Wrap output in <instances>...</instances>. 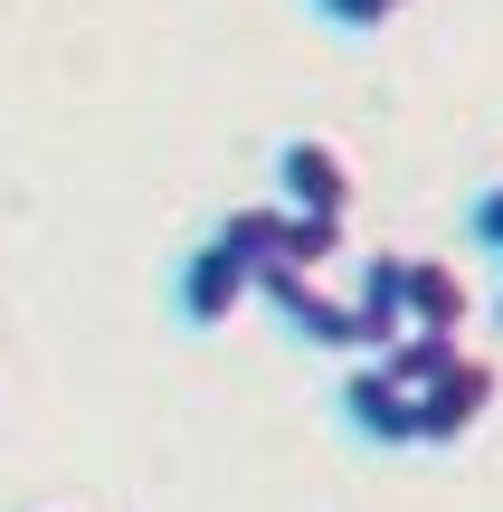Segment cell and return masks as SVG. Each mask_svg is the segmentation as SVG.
Listing matches in <instances>:
<instances>
[{"label": "cell", "mask_w": 503, "mask_h": 512, "mask_svg": "<svg viewBox=\"0 0 503 512\" xmlns=\"http://www.w3.org/2000/svg\"><path fill=\"white\" fill-rule=\"evenodd\" d=\"M380 361L409 380L418 446H466L475 427L494 418V399H503V370H494L475 342H428V332H409V342H390Z\"/></svg>", "instance_id": "obj_2"}, {"label": "cell", "mask_w": 503, "mask_h": 512, "mask_svg": "<svg viewBox=\"0 0 503 512\" xmlns=\"http://www.w3.org/2000/svg\"><path fill=\"white\" fill-rule=\"evenodd\" d=\"M466 228H475V247H485V256H494V266H503V181H494V190H485V200H475V209H466Z\"/></svg>", "instance_id": "obj_6"}, {"label": "cell", "mask_w": 503, "mask_h": 512, "mask_svg": "<svg viewBox=\"0 0 503 512\" xmlns=\"http://www.w3.org/2000/svg\"><path fill=\"white\" fill-rule=\"evenodd\" d=\"M466 275L447 266V256H399V342L409 332H428V342H466Z\"/></svg>", "instance_id": "obj_4"}, {"label": "cell", "mask_w": 503, "mask_h": 512, "mask_svg": "<svg viewBox=\"0 0 503 512\" xmlns=\"http://www.w3.org/2000/svg\"><path fill=\"white\" fill-rule=\"evenodd\" d=\"M352 200H361V162L333 143V133H285L276 143V209L285 219L352 228Z\"/></svg>", "instance_id": "obj_3"}, {"label": "cell", "mask_w": 503, "mask_h": 512, "mask_svg": "<svg viewBox=\"0 0 503 512\" xmlns=\"http://www.w3.org/2000/svg\"><path fill=\"white\" fill-rule=\"evenodd\" d=\"M304 10H314V19H323L333 38H380L390 19H409L418 0H304Z\"/></svg>", "instance_id": "obj_5"}, {"label": "cell", "mask_w": 503, "mask_h": 512, "mask_svg": "<svg viewBox=\"0 0 503 512\" xmlns=\"http://www.w3.org/2000/svg\"><path fill=\"white\" fill-rule=\"evenodd\" d=\"M276 247H285V209H276V200L228 209V219L181 256V275H171V313H181L190 332H219L238 304H257V285H266V266H276Z\"/></svg>", "instance_id": "obj_1"}]
</instances>
